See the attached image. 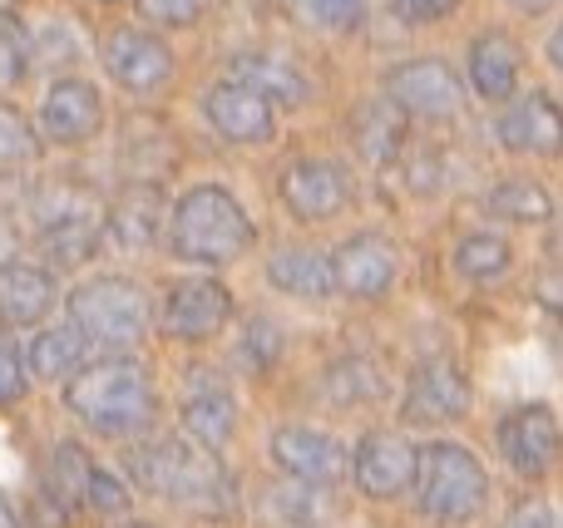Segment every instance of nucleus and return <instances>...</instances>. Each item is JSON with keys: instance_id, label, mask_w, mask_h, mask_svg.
<instances>
[{"instance_id": "nucleus-1", "label": "nucleus", "mask_w": 563, "mask_h": 528, "mask_svg": "<svg viewBox=\"0 0 563 528\" xmlns=\"http://www.w3.org/2000/svg\"><path fill=\"white\" fill-rule=\"evenodd\" d=\"M65 405L75 420H85L95 435L109 440H129V435L148 430L158 415V391L148 371L129 356H109V361L79 366L65 381Z\"/></svg>"}, {"instance_id": "nucleus-2", "label": "nucleus", "mask_w": 563, "mask_h": 528, "mask_svg": "<svg viewBox=\"0 0 563 528\" xmlns=\"http://www.w3.org/2000/svg\"><path fill=\"white\" fill-rule=\"evenodd\" d=\"M129 480L144 494L168 504H184V509H203L218 514L233 504V484H228V470L218 460V450L188 440V435H168V440L139 445L129 454Z\"/></svg>"}, {"instance_id": "nucleus-3", "label": "nucleus", "mask_w": 563, "mask_h": 528, "mask_svg": "<svg viewBox=\"0 0 563 528\" xmlns=\"http://www.w3.org/2000/svg\"><path fill=\"white\" fill-rule=\"evenodd\" d=\"M257 243L247 207L223 183H198L168 213V247L194 267H228Z\"/></svg>"}, {"instance_id": "nucleus-4", "label": "nucleus", "mask_w": 563, "mask_h": 528, "mask_svg": "<svg viewBox=\"0 0 563 528\" xmlns=\"http://www.w3.org/2000/svg\"><path fill=\"white\" fill-rule=\"evenodd\" d=\"M416 504L426 519L435 524H475L489 504V474L470 445L455 440H430L416 445Z\"/></svg>"}, {"instance_id": "nucleus-5", "label": "nucleus", "mask_w": 563, "mask_h": 528, "mask_svg": "<svg viewBox=\"0 0 563 528\" xmlns=\"http://www.w3.org/2000/svg\"><path fill=\"white\" fill-rule=\"evenodd\" d=\"M65 312H69V326L89 346H109V351L139 346L148 332V296L129 277H89V282H79L69 292Z\"/></svg>"}, {"instance_id": "nucleus-6", "label": "nucleus", "mask_w": 563, "mask_h": 528, "mask_svg": "<svg viewBox=\"0 0 563 528\" xmlns=\"http://www.w3.org/2000/svg\"><path fill=\"white\" fill-rule=\"evenodd\" d=\"M277 193H282V207H287L297 223H327V217L351 207L356 183H351V173L336 158H297V164L282 173Z\"/></svg>"}, {"instance_id": "nucleus-7", "label": "nucleus", "mask_w": 563, "mask_h": 528, "mask_svg": "<svg viewBox=\"0 0 563 528\" xmlns=\"http://www.w3.org/2000/svg\"><path fill=\"white\" fill-rule=\"evenodd\" d=\"M559 450H563L559 415L549 411L544 401L515 405V411L499 420V454H505V464L519 480H544L559 464Z\"/></svg>"}, {"instance_id": "nucleus-8", "label": "nucleus", "mask_w": 563, "mask_h": 528, "mask_svg": "<svg viewBox=\"0 0 563 528\" xmlns=\"http://www.w3.org/2000/svg\"><path fill=\"white\" fill-rule=\"evenodd\" d=\"M273 464L291 484H307V490H331V484H341L351 474L346 445L327 430H311V425L273 430Z\"/></svg>"}, {"instance_id": "nucleus-9", "label": "nucleus", "mask_w": 563, "mask_h": 528, "mask_svg": "<svg viewBox=\"0 0 563 528\" xmlns=\"http://www.w3.org/2000/svg\"><path fill=\"white\" fill-rule=\"evenodd\" d=\"M164 332L174 341H208L233 322V292L218 277H184L164 296Z\"/></svg>"}, {"instance_id": "nucleus-10", "label": "nucleus", "mask_w": 563, "mask_h": 528, "mask_svg": "<svg viewBox=\"0 0 563 528\" xmlns=\"http://www.w3.org/2000/svg\"><path fill=\"white\" fill-rule=\"evenodd\" d=\"M104 69L129 94H154V89H164L168 79H174V49H168L154 30L119 25V30H109V40H104Z\"/></svg>"}, {"instance_id": "nucleus-11", "label": "nucleus", "mask_w": 563, "mask_h": 528, "mask_svg": "<svg viewBox=\"0 0 563 528\" xmlns=\"http://www.w3.org/2000/svg\"><path fill=\"white\" fill-rule=\"evenodd\" d=\"M396 272H400V257L380 233H356L331 252L336 292L351 296V302H380L396 287Z\"/></svg>"}, {"instance_id": "nucleus-12", "label": "nucleus", "mask_w": 563, "mask_h": 528, "mask_svg": "<svg viewBox=\"0 0 563 528\" xmlns=\"http://www.w3.org/2000/svg\"><path fill=\"white\" fill-rule=\"evenodd\" d=\"M351 480L366 499H400L416 480V445L396 430H371L361 435L356 454H351Z\"/></svg>"}, {"instance_id": "nucleus-13", "label": "nucleus", "mask_w": 563, "mask_h": 528, "mask_svg": "<svg viewBox=\"0 0 563 528\" xmlns=\"http://www.w3.org/2000/svg\"><path fill=\"white\" fill-rule=\"evenodd\" d=\"M386 94L406 109L410 119H455L465 104L455 69L445 59H406L386 75Z\"/></svg>"}, {"instance_id": "nucleus-14", "label": "nucleus", "mask_w": 563, "mask_h": 528, "mask_svg": "<svg viewBox=\"0 0 563 528\" xmlns=\"http://www.w3.org/2000/svg\"><path fill=\"white\" fill-rule=\"evenodd\" d=\"M203 119L218 128V138L228 144H243V148H257L277 134V104L263 99L257 89L238 85V79H223L203 94Z\"/></svg>"}, {"instance_id": "nucleus-15", "label": "nucleus", "mask_w": 563, "mask_h": 528, "mask_svg": "<svg viewBox=\"0 0 563 528\" xmlns=\"http://www.w3.org/2000/svg\"><path fill=\"white\" fill-rule=\"evenodd\" d=\"M470 375L455 361H430L410 375L406 401H400V420L406 425H450L460 415H470Z\"/></svg>"}, {"instance_id": "nucleus-16", "label": "nucleus", "mask_w": 563, "mask_h": 528, "mask_svg": "<svg viewBox=\"0 0 563 528\" xmlns=\"http://www.w3.org/2000/svg\"><path fill=\"white\" fill-rule=\"evenodd\" d=\"M104 128V99L89 79H55L40 99V134L59 148L89 144Z\"/></svg>"}, {"instance_id": "nucleus-17", "label": "nucleus", "mask_w": 563, "mask_h": 528, "mask_svg": "<svg viewBox=\"0 0 563 528\" xmlns=\"http://www.w3.org/2000/svg\"><path fill=\"white\" fill-rule=\"evenodd\" d=\"M164 223H168V198L158 183L148 178H134L124 193L109 203L104 213V237L119 247V252H148V247L164 237Z\"/></svg>"}, {"instance_id": "nucleus-18", "label": "nucleus", "mask_w": 563, "mask_h": 528, "mask_svg": "<svg viewBox=\"0 0 563 528\" xmlns=\"http://www.w3.org/2000/svg\"><path fill=\"white\" fill-rule=\"evenodd\" d=\"M499 144L509 148V154H559L563 148V109L554 99L544 94V89H534V94H519L515 104L499 114Z\"/></svg>"}, {"instance_id": "nucleus-19", "label": "nucleus", "mask_w": 563, "mask_h": 528, "mask_svg": "<svg viewBox=\"0 0 563 528\" xmlns=\"http://www.w3.org/2000/svg\"><path fill=\"white\" fill-rule=\"evenodd\" d=\"M55 272L25 257L0 262V322L5 326H40L55 312Z\"/></svg>"}, {"instance_id": "nucleus-20", "label": "nucleus", "mask_w": 563, "mask_h": 528, "mask_svg": "<svg viewBox=\"0 0 563 528\" xmlns=\"http://www.w3.org/2000/svg\"><path fill=\"white\" fill-rule=\"evenodd\" d=\"M406 128H410V114L390 94L366 99V104L356 109V119H351L356 154L366 158V164H376V168H386V164H396L400 158V148H406Z\"/></svg>"}, {"instance_id": "nucleus-21", "label": "nucleus", "mask_w": 563, "mask_h": 528, "mask_svg": "<svg viewBox=\"0 0 563 528\" xmlns=\"http://www.w3.org/2000/svg\"><path fill=\"white\" fill-rule=\"evenodd\" d=\"M519 65H525L519 45L505 30H489V35H479L475 45H470V85H475V94L489 99V104H505L519 89Z\"/></svg>"}, {"instance_id": "nucleus-22", "label": "nucleus", "mask_w": 563, "mask_h": 528, "mask_svg": "<svg viewBox=\"0 0 563 528\" xmlns=\"http://www.w3.org/2000/svg\"><path fill=\"white\" fill-rule=\"evenodd\" d=\"M267 282L282 296H297V302H327L336 292V277H331V257L311 252V247H277L267 257Z\"/></svg>"}, {"instance_id": "nucleus-23", "label": "nucleus", "mask_w": 563, "mask_h": 528, "mask_svg": "<svg viewBox=\"0 0 563 528\" xmlns=\"http://www.w3.org/2000/svg\"><path fill=\"white\" fill-rule=\"evenodd\" d=\"M184 430L188 440L208 445V450H223L228 440L238 435V401L223 381H203L188 391L184 401Z\"/></svg>"}, {"instance_id": "nucleus-24", "label": "nucleus", "mask_w": 563, "mask_h": 528, "mask_svg": "<svg viewBox=\"0 0 563 528\" xmlns=\"http://www.w3.org/2000/svg\"><path fill=\"white\" fill-rule=\"evenodd\" d=\"M233 79L238 85H247V89H257L263 99H273V104H307V94H311V85H307V75H301L291 59H282V55H267V49H247V55H238L233 59Z\"/></svg>"}, {"instance_id": "nucleus-25", "label": "nucleus", "mask_w": 563, "mask_h": 528, "mask_svg": "<svg viewBox=\"0 0 563 528\" xmlns=\"http://www.w3.org/2000/svg\"><path fill=\"white\" fill-rule=\"evenodd\" d=\"M99 237H104V223H99V213L55 217V223H40V252H45L49 267L69 272V267H85L89 257L99 252Z\"/></svg>"}, {"instance_id": "nucleus-26", "label": "nucleus", "mask_w": 563, "mask_h": 528, "mask_svg": "<svg viewBox=\"0 0 563 528\" xmlns=\"http://www.w3.org/2000/svg\"><path fill=\"white\" fill-rule=\"evenodd\" d=\"M485 213L499 217V223H519V227H534V223H554V198H549L544 183L534 178H505L485 193Z\"/></svg>"}, {"instance_id": "nucleus-27", "label": "nucleus", "mask_w": 563, "mask_h": 528, "mask_svg": "<svg viewBox=\"0 0 563 528\" xmlns=\"http://www.w3.org/2000/svg\"><path fill=\"white\" fill-rule=\"evenodd\" d=\"M85 356H89V341L75 326H45V332H35V341H30L25 366L40 381H69V375L85 366Z\"/></svg>"}, {"instance_id": "nucleus-28", "label": "nucleus", "mask_w": 563, "mask_h": 528, "mask_svg": "<svg viewBox=\"0 0 563 528\" xmlns=\"http://www.w3.org/2000/svg\"><path fill=\"white\" fill-rule=\"evenodd\" d=\"M509 267H515V247L499 233H470L455 243V272L465 282H495Z\"/></svg>"}, {"instance_id": "nucleus-29", "label": "nucleus", "mask_w": 563, "mask_h": 528, "mask_svg": "<svg viewBox=\"0 0 563 528\" xmlns=\"http://www.w3.org/2000/svg\"><path fill=\"white\" fill-rule=\"evenodd\" d=\"M89 454L79 450L75 440H59L55 450H49V499L59 504V509H85V480H89Z\"/></svg>"}, {"instance_id": "nucleus-30", "label": "nucleus", "mask_w": 563, "mask_h": 528, "mask_svg": "<svg viewBox=\"0 0 563 528\" xmlns=\"http://www.w3.org/2000/svg\"><path fill=\"white\" fill-rule=\"evenodd\" d=\"M321 395L341 411H356L371 395H380V371H371V361H331L321 375Z\"/></svg>"}, {"instance_id": "nucleus-31", "label": "nucleus", "mask_w": 563, "mask_h": 528, "mask_svg": "<svg viewBox=\"0 0 563 528\" xmlns=\"http://www.w3.org/2000/svg\"><path fill=\"white\" fill-rule=\"evenodd\" d=\"M30 75V30L20 15L0 10V89H15Z\"/></svg>"}, {"instance_id": "nucleus-32", "label": "nucleus", "mask_w": 563, "mask_h": 528, "mask_svg": "<svg viewBox=\"0 0 563 528\" xmlns=\"http://www.w3.org/2000/svg\"><path fill=\"white\" fill-rule=\"evenodd\" d=\"M40 158V134L20 109L0 104V168H20Z\"/></svg>"}, {"instance_id": "nucleus-33", "label": "nucleus", "mask_w": 563, "mask_h": 528, "mask_svg": "<svg viewBox=\"0 0 563 528\" xmlns=\"http://www.w3.org/2000/svg\"><path fill=\"white\" fill-rule=\"evenodd\" d=\"M291 15H301L307 25L317 30H336V35H346V30H356L361 20H366V0H287Z\"/></svg>"}, {"instance_id": "nucleus-34", "label": "nucleus", "mask_w": 563, "mask_h": 528, "mask_svg": "<svg viewBox=\"0 0 563 528\" xmlns=\"http://www.w3.org/2000/svg\"><path fill=\"white\" fill-rule=\"evenodd\" d=\"M282 356V332L277 322H267V316H253L243 332V341H238V361H243V371H267V366H277Z\"/></svg>"}, {"instance_id": "nucleus-35", "label": "nucleus", "mask_w": 563, "mask_h": 528, "mask_svg": "<svg viewBox=\"0 0 563 528\" xmlns=\"http://www.w3.org/2000/svg\"><path fill=\"white\" fill-rule=\"evenodd\" d=\"M129 484L119 480V474H109L104 464H89V480H85V509L104 514V519H114V514H129Z\"/></svg>"}, {"instance_id": "nucleus-36", "label": "nucleus", "mask_w": 563, "mask_h": 528, "mask_svg": "<svg viewBox=\"0 0 563 528\" xmlns=\"http://www.w3.org/2000/svg\"><path fill=\"white\" fill-rule=\"evenodd\" d=\"M139 10H144L154 25H174V30H188L203 20L208 0H139Z\"/></svg>"}, {"instance_id": "nucleus-37", "label": "nucleus", "mask_w": 563, "mask_h": 528, "mask_svg": "<svg viewBox=\"0 0 563 528\" xmlns=\"http://www.w3.org/2000/svg\"><path fill=\"white\" fill-rule=\"evenodd\" d=\"M25 391H30V371L20 366V351L0 341V411H5V405H15Z\"/></svg>"}, {"instance_id": "nucleus-38", "label": "nucleus", "mask_w": 563, "mask_h": 528, "mask_svg": "<svg viewBox=\"0 0 563 528\" xmlns=\"http://www.w3.org/2000/svg\"><path fill=\"white\" fill-rule=\"evenodd\" d=\"M79 45L69 35V25H45L35 40H30V59H75Z\"/></svg>"}, {"instance_id": "nucleus-39", "label": "nucleus", "mask_w": 563, "mask_h": 528, "mask_svg": "<svg viewBox=\"0 0 563 528\" xmlns=\"http://www.w3.org/2000/svg\"><path fill=\"white\" fill-rule=\"evenodd\" d=\"M460 0H396V15L406 20V25H435V20L455 15Z\"/></svg>"}, {"instance_id": "nucleus-40", "label": "nucleus", "mask_w": 563, "mask_h": 528, "mask_svg": "<svg viewBox=\"0 0 563 528\" xmlns=\"http://www.w3.org/2000/svg\"><path fill=\"white\" fill-rule=\"evenodd\" d=\"M505 528H559V524H554V509H549L544 499H525V504H515V514L505 519Z\"/></svg>"}, {"instance_id": "nucleus-41", "label": "nucleus", "mask_w": 563, "mask_h": 528, "mask_svg": "<svg viewBox=\"0 0 563 528\" xmlns=\"http://www.w3.org/2000/svg\"><path fill=\"white\" fill-rule=\"evenodd\" d=\"M534 292H539V302H544L549 312H559V316H563V267H554V272L539 277Z\"/></svg>"}, {"instance_id": "nucleus-42", "label": "nucleus", "mask_w": 563, "mask_h": 528, "mask_svg": "<svg viewBox=\"0 0 563 528\" xmlns=\"http://www.w3.org/2000/svg\"><path fill=\"white\" fill-rule=\"evenodd\" d=\"M515 10H525V15H544V10H554L559 0H509Z\"/></svg>"}, {"instance_id": "nucleus-43", "label": "nucleus", "mask_w": 563, "mask_h": 528, "mask_svg": "<svg viewBox=\"0 0 563 528\" xmlns=\"http://www.w3.org/2000/svg\"><path fill=\"white\" fill-rule=\"evenodd\" d=\"M549 59H554V69L563 75V25L554 30V35H549Z\"/></svg>"}, {"instance_id": "nucleus-44", "label": "nucleus", "mask_w": 563, "mask_h": 528, "mask_svg": "<svg viewBox=\"0 0 563 528\" xmlns=\"http://www.w3.org/2000/svg\"><path fill=\"white\" fill-rule=\"evenodd\" d=\"M0 528H20V519H15V509H10L5 499H0Z\"/></svg>"}, {"instance_id": "nucleus-45", "label": "nucleus", "mask_w": 563, "mask_h": 528, "mask_svg": "<svg viewBox=\"0 0 563 528\" xmlns=\"http://www.w3.org/2000/svg\"><path fill=\"white\" fill-rule=\"evenodd\" d=\"M119 528H154V524H139V519H124V524H119Z\"/></svg>"}, {"instance_id": "nucleus-46", "label": "nucleus", "mask_w": 563, "mask_h": 528, "mask_svg": "<svg viewBox=\"0 0 563 528\" xmlns=\"http://www.w3.org/2000/svg\"><path fill=\"white\" fill-rule=\"evenodd\" d=\"M99 5H109V0H99Z\"/></svg>"}]
</instances>
